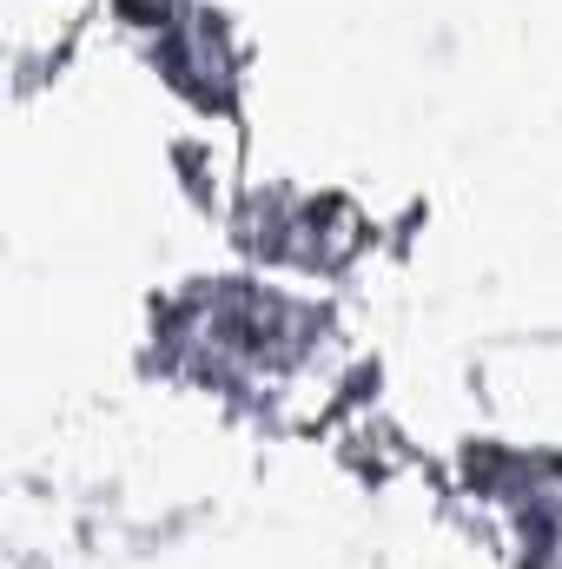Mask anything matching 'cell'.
Returning <instances> with one entry per match:
<instances>
[{"mask_svg":"<svg viewBox=\"0 0 562 569\" xmlns=\"http://www.w3.org/2000/svg\"><path fill=\"white\" fill-rule=\"evenodd\" d=\"M127 13H133V20H159V13H165V0H127Z\"/></svg>","mask_w":562,"mask_h":569,"instance_id":"cell-1","label":"cell"}]
</instances>
